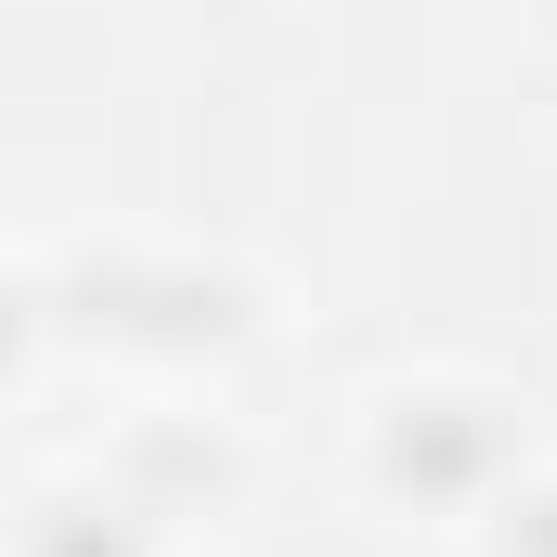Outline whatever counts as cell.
I'll list each match as a JSON object with an SVG mask.
<instances>
[{"instance_id":"1","label":"cell","mask_w":557,"mask_h":557,"mask_svg":"<svg viewBox=\"0 0 557 557\" xmlns=\"http://www.w3.org/2000/svg\"><path fill=\"white\" fill-rule=\"evenodd\" d=\"M493 454H506V441L467 416V403H428V416H403V441H389V480H416V493H467Z\"/></svg>"},{"instance_id":"2","label":"cell","mask_w":557,"mask_h":557,"mask_svg":"<svg viewBox=\"0 0 557 557\" xmlns=\"http://www.w3.org/2000/svg\"><path fill=\"white\" fill-rule=\"evenodd\" d=\"M506 557H557V493H545V506H519V532H506Z\"/></svg>"}]
</instances>
